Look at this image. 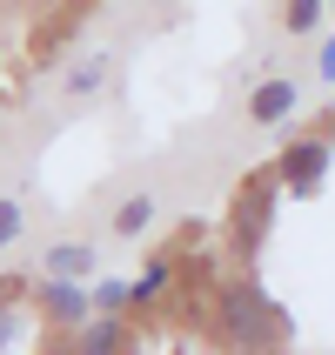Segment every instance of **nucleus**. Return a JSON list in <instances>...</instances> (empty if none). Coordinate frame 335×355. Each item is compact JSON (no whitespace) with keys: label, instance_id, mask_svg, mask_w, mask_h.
<instances>
[{"label":"nucleus","instance_id":"f257e3e1","mask_svg":"<svg viewBox=\"0 0 335 355\" xmlns=\"http://www.w3.org/2000/svg\"><path fill=\"white\" fill-rule=\"evenodd\" d=\"M215 342L228 355H275L289 349V315H282V302L261 288V282L235 275V282H221L215 288Z\"/></svg>","mask_w":335,"mask_h":355},{"label":"nucleus","instance_id":"f03ea898","mask_svg":"<svg viewBox=\"0 0 335 355\" xmlns=\"http://www.w3.org/2000/svg\"><path fill=\"white\" fill-rule=\"evenodd\" d=\"M268 228H275V175H255L228 201V248H235V261H255Z\"/></svg>","mask_w":335,"mask_h":355},{"label":"nucleus","instance_id":"7ed1b4c3","mask_svg":"<svg viewBox=\"0 0 335 355\" xmlns=\"http://www.w3.org/2000/svg\"><path fill=\"white\" fill-rule=\"evenodd\" d=\"M275 188H289V195H316L322 188V175H329V135H302V141H289L275 155Z\"/></svg>","mask_w":335,"mask_h":355},{"label":"nucleus","instance_id":"20e7f679","mask_svg":"<svg viewBox=\"0 0 335 355\" xmlns=\"http://www.w3.org/2000/svg\"><path fill=\"white\" fill-rule=\"evenodd\" d=\"M248 114H255L261 128L289 121V114H295V80H289V74H268V80H255V94H248Z\"/></svg>","mask_w":335,"mask_h":355},{"label":"nucleus","instance_id":"39448f33","mask_svg":"<svg viewBox=\"0 0 335 355\" xmlns=\"http://www.w3.org/2000/svg\"><path fill=\"white\" fill-rule=\"evenodd\" d=\"M108 74H114V54H108V47H94V54H80L74 67H67L60 94H74V101H94L101 87H108Z\"/></svg>","mask_w":335,"mask_h":355},{"label":"nucleus","instance_id":"423d86ee","mask_svg":"<svg viewBox=\"0 0 335 355\" xmlns=\"http://www.w3.org/2000/svg\"><path fill=\"white\" fill-rule=\"evenodd\" d=\"M40 309H47V315H54V322H87V309H94V302L80 295L74 282L47 275V288H40Z\"/></svg>","mask_w":335,"mask_h":355},{"label":"nucleus","instance_id":"0eeeda50","mask_svg":"<svg viewBox=\"0 0 335 355\" xmlns=\"http://www.w3.org/2000/svg\"><path fill=\"white\" fill-rule=\"evenodd\" d=\"M155 215H161V201H155V195H128V201L114 208V235H121V241L148 235V228H155Z\"/></svg>","mask_w":335,"mask_h":355},{"label":"nucleus","instance_id":"6e6552de","mask_svg":"<svg viewBox=\"0 0 335 355\" xmlns=\"http://www.w3.org/2000/svg\"><path fill=\"white\" fill-rule=\"evenodd\" d=\"M87 268H94V248H87V241H54V248H47V275L80 282Z\"/></svg>","mask_w":335,"mask_h":355},{"label":"nucleus","instance_id":"1a4fd4ad","mask_svg":"<svg viewBox=\"0 0 335 355\" xmlns=\"http://www.w3.org/2000/svg\"><path fill=\"white\" fill-rule=\"evenodd\" d=\"M121 349H128V329H121V315L87 322V336H80V355H121Z\"/></svg>","mask_w":335,"mask_h":355},{"label":"nucleus","instance_id":"9d476101","mask_svg":"<svg viewBox=\"0 0 335 355\" xmlns=\"http://www.w3.org/2000/svg\"><path fill=\"white\" fill-rule=\"evenodd\" d=\"M168 275H175V268H168V255H155V261H148V268H141V282H135V288H128V302H155L161 288H168Z\"/></svg>","mask_w":335,"mask_h":355},{"label":"nucleus","instance_id":"9b49d317","mask_svg":"<svg viewBox=\"0 0 335 355\" xmlns=\"http://www.w3.org/2000/svg\"><path fill=\"white\" fill-rule=\"evenodd\" d=\"M20 235H27V208H20L14 195H0V255H7Z\"/></svg>","mask_w":335,"mask_h":355},{"label":"nucleus","instance_id":"f8f14e48","mask_svg":"<svg viewBox=\"0 0 335 355\" xmlns=\"http://www.w3.org/2000/svg\"><path fill=\"white\" fill-rule=\"evenodd\" d=\"M322 20V0H289V34H316Z\"/></svg>","mask_w":335,"mask_h":355},{"label":"nucleus","instance_id":"ddd939ff","mask_svg":"<svg viewBox=\"0 0 335 355\" xmlns=\"http://www.w3.org/2000/svg\"><path fill=\"white\" fill-rule=\"evenodd\" d=\"M121 302H128V282H101V288H94V309H101V315H121Z\"/></svg>","mask_w":335,"mask_h":355},{"label":"nucleus","instance_id":"4468645a","mask_svg":"<svg viewBox=\"0 0 335 355\" xmlns=\"http://www.w3.org/2000/svg\"><path fill=\"white\" fill-rule=\"evenodd\" d=\"M316 67H322V80H335V34L322 40V54H316Z\"/></svg>","mask_w":335,"mask_h":355},{"label":"nucleus","instance_id":"2eb2a0df","mask_svg":"<svg viewBox=\"0 0 335 355\" xmlns=\"http://www.w3.org/2000/svg\"><path fill=\"white\" fill-rule=\"evenodd\" d=\"M0 342H14V315H0Z\"/></svg>","mask_w":335,"mask_h":355},{"label":"nucleus","instance_id":"dca6fc26","mask_svg":"<svg viewBox=\"0 0 335 355\" xmlns=\"http://www.w3.org/2000/svg\"><path fill=\"white\" fill-rule=\"evenodd\" d=\"M47 355H80V349H47Z\"/></svg>","mask_w":335,"mask_h":355},{"label":"nucleus","instance_id":"f3484780","mask_svg":"<svg viewBox=\"0 0 335 355\" xmlns=\"http://www.w3.org/2000/svg\"><path fill=\"white\" fill-rule=\"evenodd\" d=\"M47 7H54V0H47Z\"/></svg>","mask_w":335,"mask_h":355}]
</instances>
